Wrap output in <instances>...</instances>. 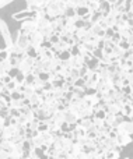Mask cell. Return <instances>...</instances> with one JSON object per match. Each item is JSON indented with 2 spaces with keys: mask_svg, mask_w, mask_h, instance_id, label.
I'll return each mask as SVG.
<instances>
[{
  "mask_svg": "<svg viewBox=\"0 0 133 159\" xmlns=\"http://www.w3.org/2000/svg\"><path fill=\"white\" fill-rule=\"evenodd\" d=\"M45 10H46V14L50 20L59 18V17L64 16V11H66V3H62V2H59V0L58 2H53L52 0Z\"/></svg>",
  "mask_w": 133,
  "mask_h": 159,
  "instance_id": "6da1fadb",
  "label": "cell"
},
{
  "mask_svg": "<svg viewBox=\"0 0 133 159\" xmlns=\"http://www.w3.org/2000/svg\"><path fill=\"white\" fill-rule=\"evenodd\" d=\"M0 35H2L3 42H4V48L10 49V48L14 45V39H13V36H11L10 27H8V24L2 18V17H0Z\"/></svg>",
  "mask_w": 133,
  "mask_h": 159,
  "instance_id": "7a4b0ae2",
  "label": "cell"
},
{
  "mask_svg": "<svg viewBox=\"0 0 133 159\" xmlns=\"http://www.w3.org/2000/svg\"><path fill=\"white\" fill-rule=\"evenodd\" d=\"M14 45H16L17 48H20V49L22 50V52H25V50L30 48V41H28V35L27 34H24L21 30H17L16 32V39H14Z\"/></svg>",
  "mask_w": 133,
  "mask_h": 159,
  "instance_id": "3957f363",
  "label": "cell"
},
{
  "mask_svg": "<svg viewBox=\"0 0 133 159\" xmlns=\"http://www.w3.org/2000/svg\"><path fill=\"white\" fill-rule=\"evenodd\" d=\"M50 2L52 0H25V6H27V10L38 13L39 10L46 8Z\"/></svg>",
  "mask_w": 133,
  "mask_h": 159,
  "instance_id": "277c9868",
  "label": "cell"
},
{
  "mask_svg": "<svg viewBox=\"0 0 133 159\" xmlns=\"http://www.w3.org/2000/svg\"><path fill=\"white\" fill-rule=\"evenodd\" d=\"M11 18L14 20V21H20V22H22V21H27V20H34V18H36V13H34V11H30V10H21V11H18V13H14V14H11Z\"/></svg>",
  "mask_w": 133,
  "mask_h": 159,
  "instance_id": "5b68a950",
  "label": "cell"
},
{
  "mask_svg": "<svg viewBox=\"0 0 133 159\" xmlns=\"http://www.w3.org/2000/svg\"><path fill=\"white\" fill-rule=\"evenodd\" d=\"M28 41H30V46L35 48V49H38V48L42 46V43H44L45 38L44 35H42L39 31H34V32L28 34Z\"/></svg>",
  "mask_w": 133,
  "mask_h": 159,
  "instance_id": "8992f818",
  "label": "cell"
},
{
  "mask_svg": "<svg viewBox=\"0 0 133 159\" xmlns=\"http://www.w3.org/2000/svg\"><path fill=\"white\" fill-rule=\"evenodd\" d=\"M34 63H35V60L34 59H30L27 57L25 60H22L21 63H20L18 66V70L22 73V74H32L34 73Z\"/></svg>",
  "mask_w": 133,
  "mask_h": 159,
  "instance_id": "52a82bcc",
  "label": "cell"
},
{
  "mask_svg": "<svg viewBox=\"0 0 133 159\" xmlns=\"http://www.w3.org/2000/svg\"><path fill=\"white\" fill-rule=\"evenodd\" d=\"M20 30L22 31L24 34H31L34 31H38V27H36V18L34 20H27V21L20 22Z\"/></svg>",
  "mask_w": 133,
  "mask_h": 159,
  "instance_id": "ba28073f",
  "label": "cell"
},
{
  "mask_svg": "<svg viewBox=\"0 0 133 159\" xmlns=\"http://www.w3.org/2000/svg\"><path fill=\"white\" fill-rule=\"evenodd\" d=\"M116 130L118 134H128V135H132L133 134V121L132 120H123L122 124H121Z\"/></svg>",
  "mask_w": 133,
  "mask_h": 159,
  "instance_id": "9c48e42d",
  "label": "cell"
},
{
  "mask_svg": "<svg viewBox=\"0 0 133 159\" xmlns=\"http://www.w3.org/2000/svg\"><path fill=\"white\" fill-rule=\"evenodd\" d=\"M64 123H67L69 126H73V124H77L78 123V116L76 115L73 110H70V109H66L64 110Z\"/></svg>",
  "mask_w": 133,
  "mask_h": 159,
  "instance_id": "30bf717a",
  "label": "cell"
},
{
  "mask_svg": "<svg viewBox=\"0 0 133 159\" xmlns=\"http://www.w3.org/2000/svg\"><path fill=\"white\" fill-rule=\"evenodd\" d=\"M90 34H91L93 36H95V38H98V39H104V38H105V30H104L100 24H94V25H93L91 30H90Z\"/></svg>",
  "mask_w": 133,
  "mask_h": 159,
  "instance_id": "8fae6325",
  "label": "cell"
},
{
  "mask_svg": "<svg viewBox=\"0 0 133 159\" xmlns=\"http://www.w3.org/2000/svg\"><path fill=\"white\" fill-rule=\"evenodd\" d=\"M41 138H42V143H44V145L49 148V147H52V144H53V141H55L56 137L52 134V133L48 131V133H42Z\"/></svg>",
  "mask_w": 133,
  "mask_h": 159,
  "instance_id": "7c38bea8",
  "label": "cell"
},
{
  "mask_svg": "<svg viewBox=\"0 0 133 159\" xmlns=\"http://www.w3.org/2000/svg\"><path fill=\"white\" fill-rule=\"evenodd\" d=\"M116 141H118V144H119V145L123 148V147L129 145V144L132 143V135H128V134H118Z\"/></svg>",
  "mask_w": 133,
  "mask_h": 159,
  "instance_id": "4fadbf2b",
  "label": "cell"
},
{
  "mask_svg": "<svg viewBox=\"0 0 133 159\" xmlns=\"http://www.w3.org/2000/svg\"><path fill=\"white\" fill-rule=\"evenodd\" d=\"M86 66H87V69L93 73H97L98 74V71H100V60H97V59H91Z\"/></svg>",
  "mask_w": 133,
  "mask_h": 159,
  "instance_id": "5bb4252c",
  "label": "cell"
},
{
  "mask_svg": "<svg viewBox=\"0 0 133 159\" xmlns=\"http://www.w3.org/2000/svg\"><path fill=\"white\" fill-rule=\"evenodd\" d=\"M13 69V66H11L10 63H8V60L6 61H0V75H4V74H8V71Z\"/></svg>",
  "mask_w": 133,
  "mask_h": 159,
  "instance_id": "9a60e30c",
  "label": "cell"
},
{
  "mask_svg": "<svg viewBox=\"0 0 133 159\" xmlns=\"http://www.w3.org/2000/svg\"><path fill=\"white\" fill-rule=\"evenodd\" d=\"M77 124L80 127H83V129L87 131L88 129H91V127H93V117H90V119H80Z\"/></svg>",
  "mask_w": 133,
  "mask_h": 159,
  "instance_id": "2e32d148",
  "label": "cell"
},
{
  "mask_svg": "<svg viewBox=\"0 0 133 159\" xmlns=\"http://www.w3.org/2000/svg\"><path fill=\"white\" fill-rule=\"evenodd\" d=\"M76 14H77V17H80V18H84L86 16H88V14H91V13H90L88 6H84V7L76 8Z\"/></svg>",
  "mask_w": 133,
  "mask_h": 159,
  "instance_id": "e0dca14e",
  "label": "cell"
},
{
  "mask_svg": "<svg viewBox=\"0 0 133 159\" xmlns=\"http://www.w3.org/2000/svg\"><path fill=\"white\" fill-rule=\"evenodd\" d=\"M104 159H119L121 152L119 151H108L102 155Z\"/></svg>",
  "mask_w": 133,
  "mask_h": 159,
  "instance_id": "ac0fdd59",
  "label": "cell"
},
{
  "mask_svg": "<svg viewBox=\"0 0 133 159\" xmlns=\"http://www.w3.org/2000/svg\"><path fill=\"white\" fill-rule=\"evenodd\" d=\"M10 56H11V53H10V50H8L7 48H3V49H0V61L8 60V59H10Z\"/></svg>",
  "mask_w": 133,
  "mask_h": 159,
  "instance_id": "d6986e66",
  "label": "cell"
},
{
  "mask_svg": "<svg viewBox=\"0 0 133 159\" xmlns=\"http://www.w3.org/2000/svg\"><path fill=\"white\" fill-rule=\"evenodd\" d=\"M104 20V16H102V13H100V11H97V13H94L91 16V20L90 21L93 22V24H100L101 21Z\"/></svg>",
  "mask_w": 133,
  "mask_h": 159,
  "instance_id": "ffe728a7",
  "label": "cell"
},
{
  "mask_svg": "<svg viewBox=\"0 0 133 159\" xmlns=\"http://www.w3.org/2000/svg\"><path fill=\"white\" fill-rule=\"evenodd\" d=\"M58 57L60 59V61H69L72 59V53H70V50H63L58 55Z\"/></svg>",
  "mask_w": 133,
  "mask_h": 159,
  "instance_id": "44dd1931",
  "label": "cell"
},
{
  "mask_svg": "<svg viewBox=\"0 0 133 159\" xmlns=\"http://www.w3.org/2000/svg\"><path fill=\"white\" fill-rule=\"evenodd\" d=\"M98 77H100V78H105V80H111V73H109L108 67L100 69V71H98Z\"/></svg>",
  "mask_w": 133,
  "mask_h": 159,
  "instance_id": "7402d4cb",
  "label": "cell"
},
{
  "mask_svg": "<svg viewBox=\"0 0 133 159\" xmlns=\"http://www.w3.org/2000/svg\"><path fill=\"white\" fill-rule=\"evenodd\" d=\"M100 4H101L100 2H91V0H90V3H88L90 13L94 14V13H97V11H100Z\"/></svg>",
  "mask_w": 133,
  "mask_h": 159,
  "instance_id": "603a6c76",
  "label": "cell"
},
{
  "mask_svg": "<svg viewBox=\"0 0 133 159\" xmlns=\"http://www.w3.org/2000/svg\"><path fill=\"white\" fill-rule=\"evenodd\" d=\"M38 78L35 74H27L25 75V85L27 87H32L34 88V82H35V80Z\"/></svg>",
  "mask_w": 133,
  "mask_h": 159,
  "instance_id": "cb8c5ba5",
  "label": "cell"
},
{
  "mask_svg": "<svg viewBox=\"0 0 133 159\" xmlns=\"http://www.w3.org/2000/svg\"><path fill=\"white\" fill-rule=\"evenodd\" d=\"M118 32L121 34L122 39H125V41H126V39H128L129 36L132 35V28H131V27H128V28H122V30H119Z\"/></svg>",
  "mask_w": 133,
  "mask_h": 159,
  "instance_id": "d4e9b609",
  "label": "cell"
},
{
  "mask_svg": "<svg viewBox=\"0 0 133 159\" xmlns=\"http://www.w3.org/2000/svg\"><path fill=\"white\" fill-rule=\"evenodd\" d=\"M25 53H27L28 57H30V59H34V60H35V59L38 57V50H36L35 48H32V46L28 48V49L25 50Z\"/></svg>",
  "mask_w": 133,
  "mask_h": 159,
  "instance_id": "484cf974",
  "label": "cell"
},
{
  "mask_svg": "<svg viewBox=\"0 0 133 159\" xmlns=\"http://www.w3.org/2000/svg\"><path fill=\"white\" fill-rule=\"evenodd\" d=\"M93 117L98 119V120H105L107 112H105L104 109H101V110H94V116H93Z\"/></svg>",
  "mask_w": 133,
  "mask_h": 159,
  "instance_id": "4316f807",
  "label": "cell"
},
{
  "mask_svg": "<svg viewBox=\"0 0 133 159\" xmlns=\"http://www.w3.org/2000/svg\"><path fill=\"white\" fill-rule=\"evenodd\" d=\"M35 93V88H32V87H25V91L22 92V95H24V98L25 99H30L31 96Z\"/></svg>",
  "mask_w": 133,
  "mask_h": 159,
  "instance_id": "83f0119b",
  "label": "cell"
},
{
  "mask_svg": "<svg viewBox=\"0 0 133 159\" xmlns=\"http://www.w3.org/2000/svg\"><path fill=\"white\" fill-rule=\"evenodd\" d=\"M38 131L41 133H48L49 131V124L46 123V121H41V123H39V127H38Z\"/></svg>",
  "mask_w": 133,
  "mask_h": 159,
  "instance_id": "f1b7e54d",
  "label": "cell"
},
{
  "mask_svg": "<svg viewBox=\"0 0 133 159\" xmlns=\"http://www.w3.org/2000/svg\"><path fill=\"white\" fill-rule=\"evenodd\" d=\"M38 78L41 80L42 82H49L50 81V73H46V71H42L41 74L38 75Z\"/></svg>",
  "mask_w": 133,
  "mask_h": 159,
  "instance_id": "f546056e",
  "label": "cell"
},
{
  "mask_svg": "<svg viewBox=\"0 0 133 159\" xmlns=\"http://www.w3.org/2000/svg\"><path fill=\"white\" fill-rule=\"evenodd\" d=\"M114 35H115L114 28H108V30H105V38H104V41H111V39L114 38Z\"/></svg>",
  "mask_w": 133,
  "mask_h": 159,
  "instance_id": "4dcf8cb0",
  "label": "cell"
},
{
  "mask_svg": "<svg viewBox=\"0 0 133 159\" xmlns=\"http://www.w3.org/2000/svg\"><path fill=\"white\" fill-rule=\"evenodd\" d=\"M14 81L17 82L18 85H22V84H25V74H22L21 71L18 73V75H17L16 78H14Z\"/></svg>",
  "mask_w": 133,
  "mask_h": 159,
  "instance_id": "1f68e13d",
  "label": "cell"
},
{
  "mask_svg": "<svg viewBox=\"0 0 133 159\" xmlns=\"http://www.w3.org/2000/svg\"><path fill=\"white\" fill-rule=\"evenodd\" d=\"M8 110H10V117H16V119H18L20 116H21V112H20V109L8 107Z\"/></svg>",
  "mask_w": 133,
  "mask_h": 159,
  "instance_id": "d6a6232c",
  "label": "cell"
},
{
  "mask_svg": "<svg viewBox=\"0 0 133 159\" xmlns=\"http://www.w3.org/2000/svg\"><path fill=\"white\" fill-rule=\"evenodd\" d=\"M48 41H49V42H50V45L53 46V45H58L59 42H60V36L56 35V34H55V35H52L49 39H48Z\"/></svg>",
  "mask_w": 133,
  "mask_h": 159,
  "instance_id": "836d02e7",
  "label": "cell"
},
{
  "mask_svg": "<svg viewBox=\"0 0 133 159\" xmlns=\"http://www.w3.org/2000/svg\"><path fill=\"white\" fill-rule=\"evenodd\" d=\"M17 87H18V84H17V82L14 81V80H13V81H11V82H8L7 85H6V88H7V89L10 91V92H13V91H16V89H17Z\"/></svg>",
  "mask_w": 133,
  "mask_h": 159,
  "instance_id": "e575fe53",
  "label": "cell"
},
{
  "mask_svg": "<svg viewBox=\"0 0 133 159\" xmlns=\"http://www.w3.org/2000/svg\"><path fill=\"white\" fill-rule=\"evenodd\" d=\"M18 73H20V70H18V67H13V69L10 70V71H8V75H10L11 78H16L17 75H18Z\"/></svg>",
  "mask_w": 133,
  "mask_h": 159,
  "instance_id": "d590c367",
  "label": "cell"
},
{
  "mask_svg": "<svg viewBox=\"0 0 133 159\" xmlns=\"http://www.w3.org/2000/svg\"><path fill=\"white\" fill-rule=\"evenodd\" d=\"M7 107H8V103H7V101H6V98L0 95V110H2V109H7Z\"/></svg>",
  "mask_w": 133,
  "mask_h": 159,
  "instance_id": "8d00e7d4",
  "label": "cell"
},
{
  "mask_svg": "<svg viewBox=\"0 0 133 159\" xmlns=\"http://www.w3.org/2000/svg\"><path fill=\"white\" fill-rule=\"evenodd\" d=\"M66 7L67 8H77V2L76 0H67V3H66Z\"/></svg>",
  "mask_w": 133,
  "mask_h": 159,
  "instance_id": "74e56055",
  "label": "cell"
},
{
  "mask_svg": "<svg viewBox=\"0 0 133 159\" xmlns=\"http://www.w3.org/2000/svg\"><path fill=\"white\" fill-rule=\"evenodd\" d=\"M119 48H122L123 50H129V49H131V45L128 43V41L122 39V41H121V43H119Z\"/></svg>",
  "mask_w": 133,
  "mask_h": 159,
  "instance_id": "f35d334b",
  "label": "cell"
},
{
  "mask_svg": "<svg viewBox=\"0 0 133 159\" xmlns=\"http://www.w3.org/2000/svg\"><path fill=\"white\" fill-rule=\"evenodd\" d=\"M2 81L4 82L6 85H7L8 82H11V81H13V78H11V77H10V75H8V74H4V75H2Z\"/></svg>",
  "mask_w": 133,
  "mask_h": 159,
  "instance_id": "ab89813d",
  "label": "cell"
},
{
  "mask_svg": "<svg viewBox=\"0 0 133 159\" xmlns=\"http://www.w3.org/2000/svg\"><path fill=\"white\" fill-rule=\"evenodd\" d=\"M13 2H16V0H0V8L6 7V6H8V4H11Z\"/></svg>",
  "mask_w": 133,
  "mask_h": 159,
  "instance_id": "60d3db41",
  "label": "cell"
},
{
  "mask_svg": "<svg viewBox=\"0 0 133 159\" xmlns=\"http://www.w3.org/2000/svg\"><path fill=\"white\" fill-rule=\"evenodd\" d=\"M84 85H86V81H84L83 78H80V80H77V81H76L74 87H81V88H84Z\"/></svg>",
  "mask_w": 133,
  "mask_h": 159,
  "instance_id": "b9f144b4",
  "label": "cell"
},
{
  "mask_svg": "<svg viewBox=\"0 0 133 159\" xmlns=\"http://www.w3.org/2000/svg\"><path fill=\"white\" fill-rule=\"evenodd\" d=\"M78 70H80V75H81V78H83L84 75H86L87 73H88V69H87V66H83L81 69H78Z\"/></svg>",
  "mask_w": 133,
  "mask_h": 159,
  "instance_id": "7bdbcfd3",
  "label": "cell"
},
{
  "mask_svg": "<svg viewBox=\"0 0 133 159\" xmlns=\"http://www.w3.org/2000/svg\"><path fill=\"white\" fill-rule=\"evenodd\" d=\"M0 159H10V155L2 149V151H0Z\"/></svg>",
  "mask_w": 133,
  "mask_h": 159,
  "instance_id": "ee69618b",
  "label": "cell"
},
{
  "mask_svg": "<svg viewBox=\"0 0 133 159\" xmlns=\"http://www.w3.org/2000/svg\"><path fill=\"white\" fill-rule=\"evenodd\" d=\"M76 159H90V157L87 154H84V152H80V154L76 157Z\"/></svg>",
  "mask_w": 133,
  "mask_h": 159,
  "instance_id": "f6af8a7d",
  "label": "cell"
},
{
  "mask_svg": "<svg viewBox=\"0 0 133 159\" xmlns=\"http://www.w3.org/2000/svg\"><path fill=\"white\" fill-rule=\"evenodd\" d=\"M88 157H90V159H104V157H102V155H101V154H98V152H97V154L88 155Z\"/></svg>",
  "mask_w": 133,
  "mask_h": 159,
  "instance_id": "bcb514c9",
  "label": "cell"
},
{
  "mask_svg": "<svg viewBox=\"0 0 133 159\" xmlns=\"http://www.w3.org/2000/svg\"><path fill=\"white\" fill-rule=\"evenodd\" d=\"M126 41H128V43H129V45H131V46H133V34H132V35H131V36H129V38H128V39H126Z\"/></svg>",
  "mask_w": 133,
  "mask_h": 159,
  "instance_id": "7dc6e473",
  "label": "cell"
},
{
  "mask_svg": "<svg viewBox=\"0 0 133 159\" xmlns=\"http://www.w3.org/2000/svg\"><path fill=\"white\" fill-rule=\"evenodd\" d=\"M129 120L133 121V105H132V110H131V115H129Z\"/></svg>",
  "mask_w": 133,
  "mask_h": 159,
  "instance_id": "c3c4849f",
  "label": "cell"
},
{
  "mask_svg": "<svg viewBox=\"0 0 133 159\" xmlns=\"http://www.w3.org/2000/svg\"><path fill=\"white\" fill-rule=\"evenodd\" d=\"M129 11H131V13L133 14V4H132V7H131V10H129Z\"/></svg>",
  "mask_w": 133,
  "mask_h": 159,
  "instance_id": "681fc988",
  "label": "cell"
},
{
  "mask_svg": "<svg viewBox=\"0 0 133 159\" xmlns=\"http://www.w3.org/2000/svg\"><path fill=\"white\" fill-rule=\"evenodd\" d=\"M48 159H59V158H50V157H49V158H48Z\"/></svg>",
  "mask_w": 133,
  "mask_h": 159,
  "instance_id": "f907efd6",
  "label": "cell"
},
{
  "mask_svg": "<svg viewBox=\"0 0 133 159\" xmlns=\"http://www.w3.org/2000/svg\"><path fill=\"white\" fill-rule=\"evenodd\" d=\"M131 98H132V101H133V93H132V95H131Z\"/></svg>",
  "mask_w": 133,
  "mask_h": 159,
  "instance_id": "816d5d0a",
  "label": "cell"
},
{
  "mask_svg": "<svg viewBox=\"0 0 133 159\" xmlns=\"http://www.w3.org/2000/svg\"><path fill=\"white\" fill-rule=\"evenodd\" d=\"M70 159H76V157H72V158H70Z\"/></svg>",
  "mask_w": 133,
  "mask_h": 159,
  "instance_id": "f5cc1de1",
  "label": "cell"
},
{
  "mask_svg": "<svg viewBox=\"0 0 133 159\" xmlns=\"http://www.w3.org/2000/svg\"><path fill=\"white\" fill-rule=\"evenodd\" d=\"M123 159H131V158H123Z\"/></svg>",
  "mask_w": 133,
  "mask_h": 159,
  "instance_id": "db71d44e",
  "label": "cell"
},
{
  "mask_svg": "<svg viewBox=\"0 0 133 159\" xmlns=\"http://www.w3.org/2000/svg\"><path fill=\"white\" fill-rule=\"evenodd\" d=\"M53 2H58V0H53Z\"/></svg>",
  "mask_w": 133,
  "mask_h": 159,
  "instance_id": "11a10c76",
  "label": "cell"
},
{
  "mask_svg": "<svg viewBox=\"0 0 133 159\" xmlns=\"http://www.w3.org/2000/svg\"><path fill=\"white\" fill-rule=\"evenodd\" d=\"M132 34H133V31H132Z\"/></svg>",
  "mask_w": 133,
  "mask_h": 159,
  "instance_id": "9f6ffc18",
  "label": "cell"
},
{
  "mask_svg": "<svg viewBox=\"0 0 133 159\" xmlns=\"http://www.w3.org/2000/svg\"><path fill=\"white\" fill-rule=\"evenodd\" d=\"M132 159H133V158H132Z\"/></svg>",
  "mask_w": 133,
  "mask_h": 159,
  "instance_id": "6f0895ef",
  "label": "cell"
}]
</instances>
